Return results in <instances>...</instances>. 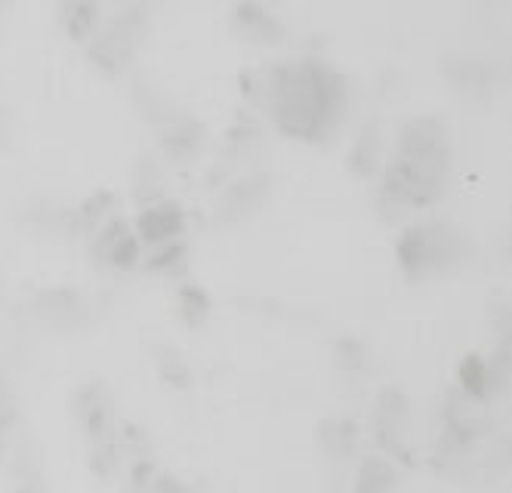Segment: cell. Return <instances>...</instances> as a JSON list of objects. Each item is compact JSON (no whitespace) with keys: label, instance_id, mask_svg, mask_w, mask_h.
Instances as JSON below:
<instances>
[{"label":"cell","instance_id":"obj_1","mask_svg":"<svg viewBox=\"0 0 512 493\" xmlns=\"http://www.w3.org/2000/svg\"><path fill=\"white\" fill-rule=\"evenodd\" d=\"M263 105L284 133L318 139L340 121L343 84L334 71L318 62H294L266 74Z\"/></svg>","mask_w":512,"mask_h":493},{"label":"cell","instance_id":"obj_4","mask_svg":"<svg viewBox=\"0 0 512 493\" xmlns=\"http://www.w3.org/2000/svg\"><path fill=\"white\" fill-rule=\"evenodd\" d=\"M392 484V472L383 463H368V469L361 472V493H383Z\"/></svg>","mask_w":512,"mask_h":493},{"label":"cell","instance_id":"obj_5","mask_svg":"<svg viewBox=\"0 0 512 493\" xmlns=\"http://www.w3.org/2000/svg\"><path fill=\"white\" fill-rule=\"evenodd\" d=\"M4 10H7V0H0V16H4Z\"/></svg>","mask_w":512,"mask_h":493},{"label":"cell","instance_id":"obj_2","mask_svg":"<svg viewBox=\"0 0 512 493\" xmlns=\"http://www.w3.org/2000/svg\"><path fill=\"white\" fill-rule=\"evenodd\" d=\"M448 173V142L435 121L411 124L389 170V188L405 204L423 207L442 192Z\"/></svg>","mask_w":512,"mask_h":493},{"label":"cell","instance_id":"obj_3","mask_svg":"<svg viewBox=\"0 0 512 493\" xmlns=\"http://www.w3.org/2000/svg\"><path fill=\"white\" fill-rule=\"evenodd\" d=\"M457 253L451 244V232L442 225H429V229H414L401 241V259L411 272H426V269H442L445 259Z\"/></svg>","mask_w":512,"mask_h":493}]
</instances>
